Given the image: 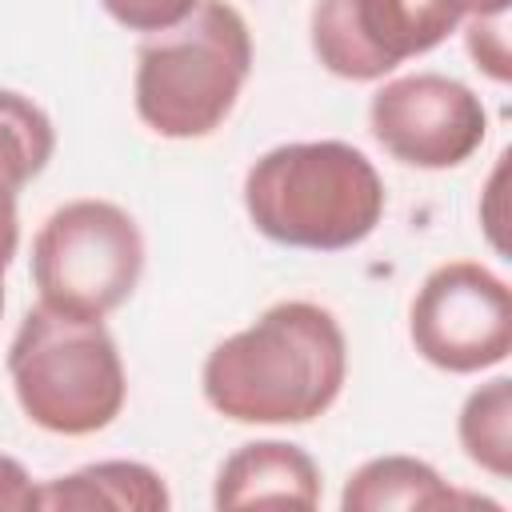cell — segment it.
<instances>
[{
    "mask_svg": "<svg viewBox=\"0 0 512 512\" xmlns=\"http://www.w3.org/2000/svg\"><path fill=\"white\" fill-rule=\"evenodd\" d=\"M344 376L348 344L336 316L312 300H280L208 352L200 388L236 424H308L336 404Z\"/></svg>",
    "mask_w": 512,
    "mask_h": 512,
    "instance_id": "6da1fadb",
    "label": "cell"
},
{
    "mask_svg": "<svg viewBox=\"0 0 512 512\" xmlns=\"http://www.w3.org/2000/svg\"><path fill=\"white\" fill-rule=\"evenodd\" d=\"M8 376L20 412L56 436H92L108 428L128 396L120 348L104 320H80L44 304L28 308L12 348Z\"/></svg>",
    "mask_w": 512,
    "mask_h": 512,
    "instance_id": "277c9868",
    "label": "cell"
},
{
    "mask_svg": "<svg viewBox=\"0 0 512 512\" xmlns=\"http://www.w3.org/2000/svg\"><path fill=\"white\" fill-rule=\"evenodd\" d=\"M408 336L416 352L440 372H484L512 352V296L508 284L476 260H452L424 276Z\"/></svg>",
    "mask_w": 512,
    "mask_h": 512,
    "instance_id": "52a82bcc",
    "label": "cell"
},
{
    "mask_svg": "<svg viewBox=\"0 0 512 512\" xmlns=\"http://www.w3.org/2000/svg\"><path fill=\"white\" fill-rule=\"evenodd\" d=\"M212 504L224 508H316L320 504V468L316 460L288 440H252L240 444L216 472Z\"/></svg>",
    "mask_w": 512,
    "mask_h": 512,
    "instance_id": "9c48e42d",
    "label": "cell"
},
{
    "mask_svg": "<svg viewBox=\"0 0 512 512\" xmlns=\"http://www.w3.org/2000/svg\"><path fill=\"white\" fill-rule=\"evenodd\" d=\"M508 16H468L464 20V36H468V52L476 60V68H484L492 80H508V32H504Z\"/></svg>",
    "mask_w": 512,
    "mask_h": 512,
    "instance_id": "9a60e30c",
    "label": "cell"
},
{
    "mask_svg": "<svg viewBox=\"0 0 512 512\" xmlns=\"http://www.w3.org/2000/svg\"><path fill=\"white\" fill-rule=\"evenodd\" d=\"M244 208L260 236L304 252H344L384 216V180L344 140H300L264 152L244 176Z\"/></svg>",
    "mask_w": 512,
    "mask_h": 512,
    "instance_id": "7a4b0ae2",
    "label": "cell"
},
{
    "mask_svg": "<svg viewBox=\"0 0 512 512\" xmlns=\"http://www.w3.org/2000/svg\"><path fill=\"white\" fill-rule=\"evenodd\" d=\"M144 236L112 200L60 204L32 240L40 304L80 320H104L140 284Z\"/></svg>",
    "mask_w": 512,
    "mask_h": 512,
    "instance_id": "5b68a950",
    "label": "cell"
},
{
    "mask_svg": "<svg viewBox=\"0 0 512 512\" xmlns=\"http://www.w3.org/2000/svg\"><path fill=\"white\" fill-rule=\"evenodd\" d=\"M252 72V32L228 0H200L136 52V116L164 140L216 132Z\"/></svg>",
    "mask_w": 512,
    "mask_h": 512,
    "instance_id": "3957f363",
    "label": "cell"
},
{
    "mask_svg": "<svg viewBox=\"0 0 512 512\" xmlns=\"http://www.w3.org/2000/svg\"><path fill=\"white\" fill-rule=\"evenodd\" d=\"M456 504H484L500 508L484 496H460L452 492L440 472L428 460L416 456H376L360 464L340 496L344 512H388V508H456Z\"/></svg>",
    "mask_w": 512,
    "mask_h": 512,
    "instance_id": "8fae6325",
    "label": "cell"
},
{
    "mask_svg": "<svg viewBox=\"0 0 512 512\" xmlns=\"http://www.w3.org/2000/svg\"><path fill=\"white\" fill-rule=\"evenodd\" d=\"M0 312H4V288H0Z\"/></svg>",
    "mask_w": 512,
    "mask_h": 512,
    "instance_id": "ac0fdd59",
    "label": "cell"
},
{
    "mask_svg": "<svg viewBox=\"0 0 512 512\" xmlns=\"http://www.w3.org/2000/svg\"><path fill=\"white\" fill-rule=\"evenodd\" d=\"M468 16H508V0H316L312 52L340 80H380Z\"/></svg>",
    "mask_w": 512,
    "mask_h": 512,
    "instance_id": "8992f818",
    "label": "cell"
},
{
    "mask_svg": "<svg viewBox=\"0 0 512 512\" xmlns=\"http://www.w3.org/2000/svg\"><path fill=\"white\" fill-rule=\"evenodd\" d=\"M20 244V216H16V192L8 184H0V288H4V272L16 256Z\"/></svg>",
    "mask_w": 512,
    "mask_h": 512,
    "instance_id": "e0dca14e",
    "label": "cell"
},
{
    "mask_svg": "<svg viewBox=\"0 0 512 512\" xmlns=\"http://www.w3.org/2000/svg\"><path fill=\"white\" fill-rule=\"evenodd\" d=\"M368 128L392 160L440 172L464 164L484 144L488 112L468 84L440 72H412L376 88Z\"/></svg>",
    "mask_w": 512,
    "mask_h": 512,
    "instance_id": "ba28073f",
    "label": "cell"
},
{
    "mask_svg": "<svg viewBox=\"0 0 512 512\" xmlns=\"http://www.w3.org/2000/svg\"><path fill=\"white\" fill-rule=\"evenodd\" d=\"M508 424H512V380L496 376L488 384H480L464 408H460V448L472 464H480L484 472L508 480L512 476V440H508Z\"/></svg>",
    "mask_w": 512,
    "mask_h": 512,
    "instance_id": "4fadbf2b",
    "label": "cell"
},
{
    "mask_svg": "<svg viewBox=\"0 0 512 512\" xmlns=\"http://www.w3.org/2000/svg\"><path fill=\"white\" fill-rule=\"evenodd\" d=\"M104 12L128 28V32H164L172 24H180L200 0H100Z\"/></svg>",
    "mask_w": 512,
    "mask_h": 512,
    "instance_id": "5bb4252c",
    "label": "cell"
},
{
    "mask_svg": "<svg viewBox=\"0 0 512 512\" xmlns=\"http://www.w3.org/2000/svg\"><path fill=\"white\" fill-rule=\"evenodd\" d=\"M172 504L164 476L140 460H100L84 464L72 476L48 480L40 488V508L64 512H92V508H120V512H164Z\"/></svg>",
    "mask_w": 512,
    "mask_h": 512,
    "instance_id": "30bf717a",
    "label": "cell"
},
{
    "mask_svg": "<svg viewBox=\"0 0 512 512\" xmlns=\"http://www.w3.org/2000/svg\"><path fill=\"white\" fill-rule=\"evenodd\" d=\"M56 152V128L40 104L0 88V184L20 192L36 180Z\"/></svg>",
    "mask_w": 512,
    "mask_h": 512,
    "instance_id": "7c38bea8",
    "label": "cell"
},
{
    "mask_svg": "<svg viewBox=\"0 0 512 512\" xmlns=\"http://www.w3.org/2000/svg\"><path fill=\"white\" fill-rule=\"evenodd\" d=\"M0 508H12V512L40 508V488L32 484L28 468L4 452H0Z\"/></svg>",
    "mask_w": 512,
    "mask_h": 512,
    "instance_id": "2e32d148",
    "label": "cell"
}]
</instances>
